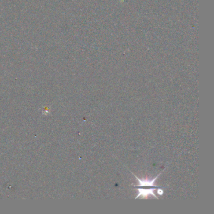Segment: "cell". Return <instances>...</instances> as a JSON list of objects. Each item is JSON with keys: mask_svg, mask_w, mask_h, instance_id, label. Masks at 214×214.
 <instances>
[{"mask_svg": "<svg viewBox=\"0 0 214 214\" xmlns=\"http://www.w3.org/2000/svg\"><path fill=\"white\" fill-rule=\"evenodd\" d=\"M159 189V190H158V194H159V195H163V190L161 189V188H158Z\"/></svg>", "mask_w": 214, "mask_h": 214, "instance_id": "cell-3", "label": "cell"}, {"mask_svg": "<svg viewBox=\"0 0 214 214\" xmlns=\"http://www.w3.org/2000/svg\"><path fill=\"white\" fill-rule=\"evenodd\" d=\"M132 174L136 177V180L138 181L139 184L138 185H134L135 188H158V187L157 186L155 185V182L157 181V178L159 177V176L161 175V173L158 175L155 178H154L153 179H152L151 180H149V179H141V178H139L138 176H136L134 173H132Z\"/></svg>", "mask_w": 214, "mask_h": 214, "instance_id": "cell-1", "label": "cell"}, {"mask_svg": "<svg viewBox=\"0 0 214 214\" xmlns=\"http://www.w3.org/2000/svg\"><path fill=\"white\" fill-rule=\"evenodd\" d=\"M157 188H136V190L138 191L137 196L135 197V199H137L139 197H141L142 199H146L150 195L153 196L154 198L157 199H158V198L157 197L154 193L155 190Z\"/></svg>", "mask_w": 214, "mask_h": 214, "instance_id": "cell-2", "label": "cell"}]
</instances>
